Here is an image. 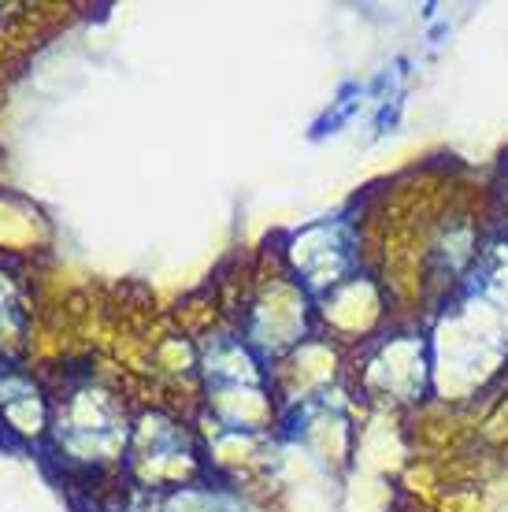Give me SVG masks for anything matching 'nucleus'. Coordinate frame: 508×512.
Masks as SVG:
<instances>
[{
    "instance_id": "nucleus-1",
    "label": "nucleus",
    "mask_w": 508,
    "mask_h": 512,
    "mask_svg": "<svg viewBox=\"0 0 508 512\" xmlns=\"http://www.w3.org/2000/svg\"><path fill=\"white\" fill-rule=\"evenodd\" d=\"M49 435L52 449L64 461L86 468V472H101L104 461L123 457V449L130 442V427L112 394L82 383L71 386L67 397H60V409L49 420Z\"/></svg>"
},
{
    "instance_id": "nucleus-2",
    "label": "nucleus",
    "mask_w": 508,
    "mask_h": 512,
    "mask_svg": "<svg viewBox=\"0 0 508 512\" xmlns=\"http://www.w3.org/2000/svg\"><path fill=\"white\" fill-rule=\"evenodd\" d=\"M23 327V312H19V297H15L12 282L8 275L0 271V342H4V334H12Z\"/></svg>"
}]
</instances>
